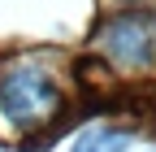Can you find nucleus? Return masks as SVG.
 <instances>
[{
  "mask_svg": "<svg viewBox=\"0 0 156 152\" xmlns=\"http://www.w3.org/2000/svg\"><path fill=\"white\" fill-rule=\"evenodd\" d=\"M95 48L104 56H113L117 65H130V70L156 65V13L152 9L113 13L108 22L95 31Z\"/></svg>",
  "mask_w": 156,
  "mask_h": 152,
  "instance_id": "2",
  "label": "nucleus"
},
{
  "mask_svg": "<svg viewBox=\"0 0 156 152\" xmlns=\"http://www.w3.org/2000/svg\"><path fill=\"white\" fill-rule=\"evenodd\" d=\"M0 113L17 130H39V126H61L65 122V96L56 74L39 61H13L0 70Z\"/></svg>",
  "mask_w": 156,
  "mask_h": 152,
  "instance_id": "1",
  "label": "nucleus"
},
{
  "mask_svg": "<svg viewBox=\"0 0 156 152\" xmlns=\"http://www.w3.org/2000/svg\"><path fill=\"white\" fill-rule=\"evenodd\" d=\"M130 135L126 130H117V126H91L83 130V135L74 139V152H126Z\"/></svg>",
  "mask_w": 156,
  "mask_h": 152,
  "instance_id": "3",
  "label": "nucleus"
}]
</instances>
